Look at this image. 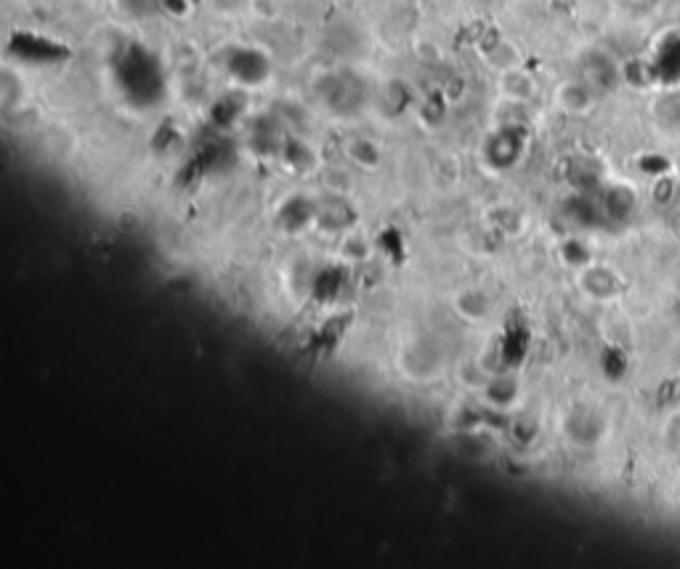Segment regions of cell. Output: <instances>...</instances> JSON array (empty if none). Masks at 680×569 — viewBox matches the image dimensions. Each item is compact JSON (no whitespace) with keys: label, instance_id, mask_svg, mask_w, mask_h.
<instances>
[{"label":"cell","instance_id":"6da1fadb","mask_svg":"<svg viewBox=\"0 0 680 569\" xmlns=\"http://www.w3.org/2000/svg\"><path fill=\"white\" fill-rule=\"evenodd\" d=\"M582 80L593 91H611L619 83L617 64L611 62L606 54H588L585 64H582Z\"/></svg>","mask_w":680,"mask_h":569},{"label":"cell","instance_id":"7a4b0ae2","mask_svg":"<svg viewBox=\"0 0 680 569\" xmlns=\"http://www.w3.org/2000/svg\"><path fill=\"white\" fill-rule=\"evenodd\" d=\"M595 102V91L585 83V80H569L558 88V104L572 115H582L588 112Z\"/></svg>","mask_w":680,"mask_h":569},{"label":"cell","instance_id":"3957f363","mask_svg":"<svg viewBox=\"0 0 680 569\" xmlns=\"http://www.w3.org/2000/svg\"><path fill=\"white\" fill-rule=\"evenodd\" d=\"M665 439H667V445L673 447V450H678V455H680V413L673 415L670 423H667Z\"/></svg>","mask_w":680,"mask_h":569},{"label":"cell","instance_id":"277c9868","mask_svg":"<svg viewBox=\"0 0 680 569\" xmlns=\"http://www.w3.org/2000/svg\"><path fill=\"white\" fill-rule=\"evenodd\" d=\"M622 3H627V6H643L646 0H622Z\"/></svg>","mask_w":680,"mask_h":569}]
</instances>
